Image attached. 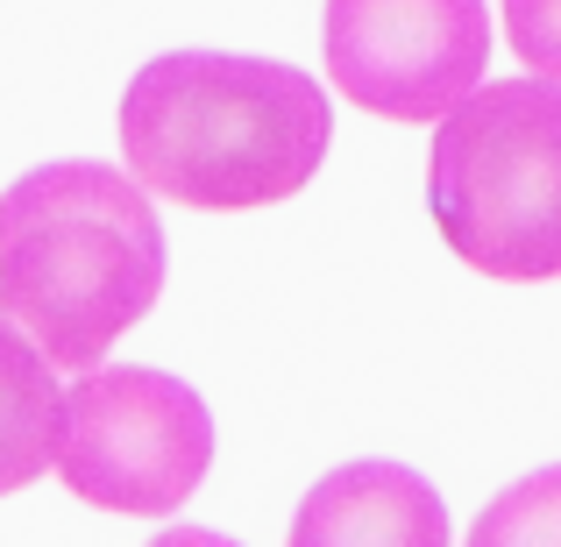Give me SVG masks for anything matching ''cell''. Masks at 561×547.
<instances>
[{
  "instance_id": "1",
  "label": "cell",
  "mask_w": 561,
  "mask_h": 547,
  "mask_svg": "<svg viewBox=\"0 0 561 547\" xmlns=\"http://www.w3.org/2000/svg\"><path fill=\"white\" fill-rule=\"evenodd\" d=\"M114 136L150 192L199 214H249L313 185L334 107L320 79L277 57L164 50L128 79Z\"/></svg>"
},
{
  "instance_id": "2",
  "label": "cell",
  "mask_w": 561,
  "mask_h": 547,
  "mask_svg": "<svg viewBox=\"0 0 561 547\" xmlns=\"http://www.w3.org/2000/svg\"><path fill=\"white\" fill-rule=\"evenodd\" d=\"M164 292V228L136 171L65 157L0 192V314L93 369Z\"/></svg>"
},
{
  "instance_id": "3",
  "label": "cell",
  "mask_w": 561,
  "mask_h": 547,
  "mask_svg": "<svg viewBox=\"0 0 561 547\" xmlns=\"http://www.w3.org/2000/svg\"><path fill=\"white\" fill-rule=\"evenodd\" d=\"M426 214L469 271L497 285L561 277V86L497 79L440 114Z\"/></svg>"
},
{
  "instance_id": "4",
  "label": "cell",
  "mask_w": 561,
  "mask_h": 547,
  "mask_svg": "<svg viewBox=\"0 0 561 547\" xmlns=\"http://www.w3.org/2000/svg\"><path fill=\"white\" fill-rule=\"evenodd\" d=\"M206 463H214V412L171 369H85L65 391L57 477L79 505L122 520H179Z\"/></svg>"
},
{
  "instance_id": "5",
  "label": "cell",
  "mask_w": 561,
  "mask_h": 547,
  "mask_svg": "<svg viewBox=\"0 0 561 547\" xmlns=\"http://www.w3.org/2000/svg\"><path fill=\"white\" fill-rule=\"evenodd\" d=\"M328 79L377 122H440L491 65L483 0H328Z\"/></svg>"
},
{
  "instance_id": "6",
  "label": "cell",
  "mask_w": 561,
  "mask_h": 547,
  "mask_svg": "<svg viewBox=\"0 0 561 547\" xmlns=\"http://www.w3.org/2000/svg\"><path fill=\"white\" fill-rule=\"evenodd\" d=\"M285 547H448V505L405 463H348L299 498Z\"/></svg>"
},
{
  "instance_id": "7",
  "label": "cell",
  "mask_w": 561,
  "mask_h": 547,
  "mask_svg": "<svg viewBox=\"0 0 561 547\" xmlns=\"http://www.w3.org/2000/svg\"><path fill=\"white\" fill-rule=\"evenodd\" d=\"M43 342L22 320L0 314V498L28 491L36 477L57 469V441H65V391L50 377Z\"/></svg>"
},
{
  "instance_id": "8",
  "label": "cell",
  "mask_w": 561,
  "mask_h": 547,
  "mask_svg": "<svg viewBox=\"0 0 561 547\" xmlns=\"http://www.w3.org/2000/svg\"><path fill=\"white\" fill-rule=\"evenodd\" d=\"M462 547H561V463L505 483V491L477 512V526H469Z\"/></svg>"
},
{
  "instance_id": "9",
  "label": "cell",
  "mask_w": 561,
  "mask_h": 547,
  "mask_svg": "<svg viewBox=\"0 0 561 547\" xmlns=\"http://www.w3.org/2000/svg\"><path fill=\"white\" fill-rule=\"evenodd\" d=\"M505 36L526 71L561 86V0H505Z\"/></svg>"
},
{
  "instance_id": "10",
  "label": "cell",
  "mask_w": 561,
  "mask_h": 547,
  "mask_svg": "<svg viewBox=\"0 0 561 547\" xmlns=\"http://www.w3.org/2000/svg\"><path fill=\"white\" fill-rule=\"evenodd\" d=\"M150 547H242V540H228V534H214V526H164Z\"/></svg>"
}]
</instances>
